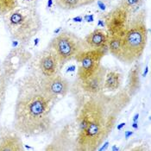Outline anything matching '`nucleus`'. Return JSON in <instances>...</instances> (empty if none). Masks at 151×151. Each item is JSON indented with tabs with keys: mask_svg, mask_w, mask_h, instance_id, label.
Segmentation results:
<instances>
[{
	"mask_svg": "<svg viewBox=\"0 0 151 151\" xmlns=\"http://www.w3.org/2000/svg\"><path fill=\"white\" fill-rule=\"evenodd\" d=\"M75 98L78 132L73 150H97L113 131L121 113L131 103L132 96L126 88L90 94L79 87Z\"/></svg>",
	"mask_w": 151,
	"mask_h": 151,
	"instance_id": "obj_1",
	"label": "nucleus"
},
{
	"mask_svg": "<svg viewBox=\"0 0 151 151\" xmlns=\"http://www.w3.org/2000/svg\"><path fill=\"white\" fill-rule=\"evenodd\" d=\"M13 129L20 135L36 137L50 133L54 121L52 109L57 102L44 87L43 77L31 72L17 82Z\"/></svg>",
	"mask_w": 151,
	"mask_h": 151,
	"instance_id": "obj_2",
	"label": "nucleus"
},
{
	"mask_svg": "<svg viewBox=\"0 0 151 151\" xmlns=\"http://www.w3.org/2000/svg\"><path fill=\"white\" fill-rule=\"evenodd\" d=\"M4 22L12 39L28 44L42 29V18L35 6H18L4 16Z\"/></svg>",
	"mask_w": 151,
	"mask_h": 151,
	"instance_id": "obj_3",
	"label": "nucleus"
},
{
	"mask_svg": "<svg viewBox=\"0 0 151 151\" xmlns=\"http://www.w3.org/2000/svg\"><path fill=\"white\" fill-rule=\"evenodd\" d=\"M148 41L146 12L142 10L129 18L124 29L122 51L117 59L124 64L137 62L142 56Z\"/></svg>",
	"mask_w": 151,
	"mask_h": 151,
	"instance_id": "obj_4",
	"label": "nucleus"
},
{
	"mask_svg": "<svg viewBox=\"0 0 151 151\" xmlns=\"http://www.w3.org/2000/svg\"><path fill=\"white\" fill-rule=\"evenodd\" d=\"M47 47L55 54L60 65L75 59L84 50L81 38L69 31H64L56 35L51 40Z\"/></svg>",
	"mask_w": 151,
	"mask_h": 151,
	"instance_id": "obj_5",
	"label": "nucleus"
},
{
	"mask_svg": "<svg viewBox=\"0 0 151 151\" xmlns=\"http://www.w3.org/2000/svg\"><path fill=\"white\" fill-rule=\"evenodd\" d=\"M105 54L106 50L85 49L75 57V60L79 62V81H85L93 75L101 65L100 61Z\"/></svg>",
	"mask_w": 151,
	"mask_h": 151,
	"instance_id": "obj_6",
	"label": "nucleus"
},
{
	"mask_svg": "<svg viewBox=\"0 0 151 151\" xmlns=\"http://www.w3.org/2000/svg\"><path fill=\"white\" fill-rule=\"evenodd\" d=\"M32 58V54L23 47L13 48L4 60L1 67L8 81L27 64Z\"/></svg>",
	"mask_w": 151,
	"mask_h": 151,
	"instance_id": "obj_7",
	"label": "nucleus"
},
{
	"mask_svg": "<svg viewBox=\"0 0 151 151\" xmlns=\"http://www.w3.org/2000/svg\"><path fill=\"white\" fill-rule=\"evenodd\" d=\"M130 13L122 5L116 6L109 12L105 17L106 33L108 35H114L123 31L129 23Z\"/></svg>",
	"mask_w": 151,
	"mask_h": 151,
	"instance_id": "obj_8",
	"label": "nucleus"
},
{
	"mask_svg": "<svg viewBox=\"0 0 151 151\" xmlns=\"http://www.w3.org/2000/svg\"><path fill=\"white\" fill-rule=\"evenodd\" d=\"M74 129L72 124H66L55 134L52 142L47 144L45 150H68L70 146H75V138L73 137Z\"/></svg>",
	"mask_w": 151,
	"mask_h": 151,
	"instance_id": "obj_9",
	"label": "nucleus"
},
{
	"mask_svg": "<svg viewBox=\"0 0 151 151\" xmlns=\"http://www.w3.org/2000/svg\"><path fill=\"white\" fill-rule=\"evenodd\" d=\"M60 62L55 54L48 47L43 50L38 58V73L43 77H51L58 73Z\"/></svg>",
	"mask_w": 151,
	"mask_h": 151,
	"instance_id": "obj_10",
	"label": "nucleus"
},
{
	"mask_svg": "<svg viewBox=\"0 0 151 151\" xmlns=\"http://www.w3.org/2000/svg\"><path fill=\"white\" fill-rule=\"evenodd\" d=\"M43 84L47 92L57 101L65 97L69 91L68 81L58 73L51 77H43Z\"/></svg>",
	"mask_w": 151,
	"mask_h": 151,
	"instance_id": "obj_11",
	"label": "nucleus"
},
{
	"mask_svg": "<svg viewBox=\"0 0 151 151\" xmlns=\"http://www.w3.org/2000/svg\"><path fill=\"white\" fill-rule=\"evenodd\" d=\"M107 69L104 66L100 65L98 70L92 76L85 81H80L79 85L83 92L86 93H97L104 90V81Z\"/></svg>",
	"mask_w": 151,
	"mask_h": 151,
	"instance_id": "obj_12",
	"label": "nucleus"
},
{
	"mask_svg": "<svg viewBox=\"0 0 151 151\" xmlns=\"http://www.w3.org/2000/svg\"><path fill=\"white\" fill-rule=\"evenodd\" d=\"M23 150V143L20 134L13 130L0 132V151Z\"/></svg>",
	"mask_w": 151,
	"mask_h": 151,
	"instance_id": "obj_13",
	"label": "nucleus"
},
{
	"mask_svg": "<svg viewBox=\"0 0 151 151\" xmlns=\"http://www.w3.org/2000/svg\"><path fill=\"white\" fill-rule=\"evenodd\" d=\"M83 47L85 49H100L107 50L108 45V34L106 31L97 29L82 39Z\"/></svg>",
	"mask_w": 151,
	"mask_h": 151,
	"instance_id": "obj_14",
	"label": "nucleus"
},
{
	"mask_svg": "<svg viewBox=\"0 0 151 151\" xmlns=\"http://www.w3.org/2000/svg\"><path fill=\"white\" fill-rule=\"evenodd\" d=\"M141 87V66L138 62L133 63L131 69L128 73L126 89L133 97L140 90Z\"/></svg>",
	"mask_w": 151,
	"mask_h": 151,
	"instance_id": "obj_15",
	"label": "nucleus"
},
{
	"mask_svg": "<svg viewBox=\"0 0 151 151\" xmlns=\"http://www.w3.org/2000/svg\"><path fill=\"white\" fill-rule=\"evenodd\" d=\"M123 81L122 74L116 70H107L104 81V90L108 93H114L121 88Z\"/></svg>",
	"mask_w": 151,
	"mask_h": 151,
	"instance_id": "obj_16",
	"label": "nucleus"
},
{
	"mask_svg": "<svg viewBox=\"0 0 151 151\" xmlns=\"http://www.w3.org/2000/svg\"><path fill=\"white\" fill-rule=\"evenodd\" d=\"M124 29L121 32H118L116 34L111 35H108V45L107 48L109 52L116 59L119 58L122 46H123V38L124 34Z\"/></svg>",
	"mask_w": 151,
	"mask_h": 151,
	"instance_id": "obj_17",
	"label": "nucleus"
},
{
	"mask_svg": "<svg viewBox=\"0 0 151 151\" xmlns=\"http://www.w3.org/2000/svg\"><path fill=\"white\" fill-rule=\"evenodd\" d=\"M97 0H55V5L64 11H73L92 4Z\"/></svg>",
	"mask_w": 151,
	"mask_h": 151,
	"instance_id": "obj_18",
	"label": "nucleus"
},
{
	"mask_svg": "<svg viewBox=\"0 0 151 151\" xmlns=\"http://www.w3.org/2000/svg\"><path fill=\"white\" fill-rule=\"evenodd\" d=\"M19 6V0H0V16L4 17Z\"/></svg>",
	"mask_w": 151,
	"mask_h": 151,
	"instance_id": "obj_19",
	"label": "nucleus"
},
{
	"mask_svg": "<svg viewBox=\"0 0 151 151\" xmlns=\"http://www.w3.org/2000/svg\"><path fill=\"white\" fill-rule=\"evenodd\" d=\"M142 3V0H120V5L128 10L130 14L137 11Z\"/></svg>",
	"mask_w": 151,
	"mask_h": 151,
	"instance_id": "obj_20",
	"label": "nucleus"
},
{
	"mask_svg": "<svg viewBox=\"0 0 151 151\" xmlns=\"http://www.w3.org/2000/svg\"><path fill=\"white\" fill-rule=\"evenodd\" d=\"M8 82H4L0 84V114L3 111L5 97H6V91H7Z\"/></svg>",
	"mask_w": 151,
	"mask_h": 151,
	"instance_id": "obj_21",
	"label": "nucleus"
},
{
	"mask_svg": "<svg viewBox=\"0 0 151 151\" xmlns=\"http://www.w3.org/2000/svg\"><path fill=\"white\" fill-rule=\"evenodd\" d=\"M24 4V5H29V6H35V3L38 0H21Z\"/></svg>",
	"mask_w": 151,
	"mask_h": 151,
	"instance_id": "obj_22",
	"label": "nucleus"
},
{
	"mask_svg": "<svg viewBox=\"0 0 151 151\" xmlns=\"http://www.w3.org/2000/svg\"><path fill=\"white\" fill-rule=\"evenodd\" d=\"M0 132H1V128H0Z\"/></svg>",
	"mask_w": 151,
	"mask_h": 151,
	"instance_id": "obj_23",
	"label": "nucleus"
}]
</instances>
